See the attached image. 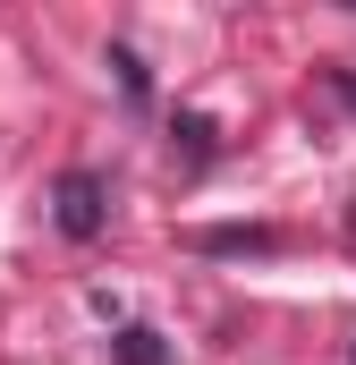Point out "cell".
Masks as SVG:
<instances>
[{
	"mask_svg": "<svg viewBox=\"0 0 356 365\" xmlns=\"http://www.w3.org/2000/svg\"><path fill=\"white\" fill-rule=\"evenodd\" d=\"M51 221H60L68 238H102V221H110V187L93 179V170H60V187H51Z\"/></svg>",
	"mask_w": 356,
	"mask_h": 365,
	"instance_id": "1",
	"label": "cell"
},
{
	"mask_svg": "<svg viewBox=\"0 0 356 365\" xmlns=\"http://www.w3.org/2000/svg\"><path fill=\"white\" fill-rule=\"evenodd\" d=\"M110 365H178V357H170V340H162V331L119 323V331H110Z\"/></svg>",
	"mask_w": 356,
	"mask_h": 365,
	"instance_id": "2",
	"label": "cell"
},
{
	"mask_svg": "<svg viewBox=\"0 0 356 365\" xmlns=\"http://www.w3.org/2000/svg\"><path fill=\"white\" fill-rule=\"evenodd\" d=\"M195 247H204V255H271L280 238H271V230H195Z\"/></svg>",
	"mask_w": 356,
	"mask_h": 365,
	"instance_id": "3",
	"label": "cell"
},
{
	"mask_svg": "<svg viewBox=\"0 0 356 365\" xmlns=\"http://www.w3.org/2000/svg\"><path fill=\"white\" fill-rule=\"evenodd\" d=\"M110 68H119V86H127V102H153V77H145V60H136L127 43H110Z\"/></svg>",
	"mask_w": 356,
	"mask_h": 365,
	"instance_id": "4",
	"label": "cell"
},
{
	"mask_svg": "<svg viewBox=\"0 0 356 365\" xmlns=\"http://www.w3.org/2000/svg\"><path fill=\"white\" fill-rule=\"evenodd\" d=\"M170 136H178V145H187V162H212V153H221V145H212V119H195V110L178 119Z\"/></svg>",
	"mask_w": 356,
	"mask_h": 365,
	"instance_id": "5",
	"label": "cell"
},
{
	"mask_svg": "<svg viewBox=\"0 0 356 365\" xmlns=\"http://www.w3.org/2000/svg\"><path fill=\"white\" fill-rule=\"evenodd\" d=\"M323 86L340 93V102H356V68H331V77H323Z\"/></svg>",
	"mask_w": 356,
	"mask_h": 365,
	"instance_id": "6",
	"label": "cell"
}]
</instances>
